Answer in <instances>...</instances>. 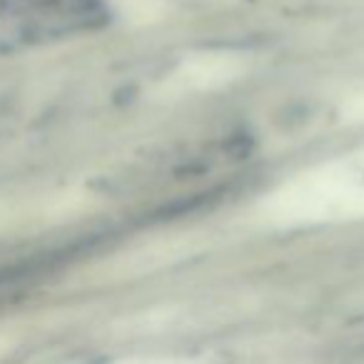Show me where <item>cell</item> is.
<instances>
[{"mask_svg": "<svg viewBox=\"0 0 364 364\" xmlns=\"http://www.w3.org/2000/svg\"><path fill=\"white\" fill-rule=\"evenodd\" d=\"M274 225H312L364 218V182L342 165L312 170L269 193L259 205Z\"/></svg>", "mask_w": 364, "mask_h": 364, "instance_id": "1", "label": "cell"}, {"mask_svg": "<svg viewBox=\"0 0 364 364\" xmlns=\"http://www.w3.org/2000/svg\"><path fill=\"white\" fill-rule=\"evenodd\" d=\"M242 68V60L232 53H200L182 63L177 77L188 87L205 90V87H218L235 80Z\"/></svg>", "mask_w": 364, "mask_h": 364, "instance_id": "2", "label": "cell"}, {"mask_svg": "<svg viewBox=\"0 0 364 364\" xmlns=\"http://www.w3.org/2000/svg\"><path fill=\"white\" fill-rule=\"evenodd\" d=\"M339 115H342V122H347V125H359V122H364V92L362 95L349 97L342 105Z\"/></svg>", "mask_w": 364, "mask_h": 364, "instance_id": "3", "label": "cell"}, {"mask_svg": "<svg viewBox=\"0 0 364 364\" xmlns=\"http://www.w3.org/2000/svg\"><path fill=\"white\" fill-rule=\"evenodd\" d=\"M357 160H359V165H364V152H359V157H357Z\"/></svg>", "mask_w": 364, "mask_h": 364, "instance_id": "4", "label": "cell"}]
</instances>
